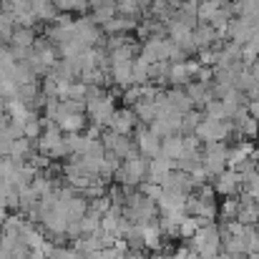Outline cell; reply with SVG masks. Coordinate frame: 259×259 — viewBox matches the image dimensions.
<instances>
[{
	"mask_svg": "<svg viewBox=\"0 0 259 259\" xmlns=\"http://www.w3.org/2000/svg\"><path fill=\"white\" fill-rule=\"evenodd\" d=\"M149 176V161L144 156H131L126 161H121L118 171L113 174V181L121 186V189H139Z\"/></svg>",
	"mask_w": 259,
	"mask_h": 259,
	"instance_id": "cell-1",
	"label": "cell"
},
{
	"mask_svg": "<svg viewBox=\"0 0 259 259\" xmlns=\"http://www.w3.org/2000/svg\"><path fill=\"white\" fill-rule=\"evenodd\" d=\"M189 247H191L201 259L217 257V254L222 252V234H219V227H217V224H204V227H199V232L189 239Z\"/></svg>",
	"mask_w": 259,
	"mask_h": 259,
	"instance_id": "cell-2",
	"label": "cell"
},
{
	"mask_svg": "<svg viewBox=\"0 0 259 259\" xmlns=\"http://www.w3.org/2000/svg\"><path fill=\"white\" fill-rule=\"evenodd\" d=\"M227 154H229V144H224V141L201 146V166L211 179L227 169Z\"/></svg>",
	"mask_w": 259,
	"mask_h": 259,
	"instance_id": "cell-3",
	"label": "cell"
},
{
	"mask_svg": "<svg viewBox=\"0 0 259 259\" xmlns=\"http://www.w3.org/2000/svg\"><path fill=\"white\" fill-rule=\"evenodd\" d=\"M98 141H101V146H103L108 154H113V156L121 159V161L136 156V146H134V139H131V136H121V134H113V131L103 128Z\"/></svg>",
	"mask_w": 259,
	"mask_h": 259,
	"instance_id": "cell-4",
	"label": "cell"
},
{
	"mask_svg": "<svg viewBox=\"0 0 259 259\" xmlns=\"http://www.w3.org/2000/svg\"><path fill=\"white\" fill-rule=\"evenodd\" d=\"M134 146H136V154L139 156H144L146 161H151V159H156V156H161V139L149 128V126H141L139 123V128L134 131Z\"/></svg>",
	"mask_w": 259,
	"mask_h": 259,
	"instance_id": "cell-5",
	"label": "cell"
},
{
	"mask_svg": "<svg viewBox=\"0 0 259 259\" xmlns=\"http://www.w3.org/2000/svg\"><path fill=\"white\" fill-rule=\"evenodd\" d=\"M211 189L217 196H237L242 189H244V179L239 171H232V169H224L222 174H217L211 179Z\"/></svg>",
	"mask_w": 259,
	"mask_h": 259,
	"instance_id": "cell-6",
	"label": "cell"
},
{
	"mask_svg": "<svg viewBox=\"0 0 259 259\" xmlns=\"http://www.w3.org/2000/svg\"><path fill=\"white\" fill-rule=\"evenodd\" d=\"M106 128L113 131V134H121V136H134V131L139 128V118H136V113L128 106H118L113 111V116H111Z\"/></svg>",
	"mask_w": 259,
	"mask_h": 259,
	"instance_id": "cell-7",
	"label": "cell"
},
{
	"mask_svg": "<svg viewBox=\"0 0 259 259\" xmlns=\"http://www.w3.org/2000/svg\"><path fill=\"white\" fill-rule=\"evenodd\" d=\"M139 234H141V244H144V249H149V252H164V247H166V237H164V232H161V227H159V219L156 222H149V224H139Z\"/></svg>",
	"mask_w": 259,
	"mask_h": 259,
	"instance_id": "cell-8",
	"label": "cell"
},
{
	"mask_svg": "<svg viewBox=\"0 0 259 259\" xmlns=\"http://www.w3.org/2000/svg\"><path fill=\"white\" fill-rule=\"evenodd\" d=\"M53 123L63 134H83L88 128V116L86 113H63L61 111V103H58V113H56Z\"/></svg>",
	"mask_w": 259,
	"mask_h": 259,
	"instance_id": "cell-9",
	"label": "cell"
},
{
	"mask_svg": "<svg viewBox=\"0 0 259 259\" xmlns=\"http://www.w3.org/2000/svg\"><path fill=\"white\" fill-rule=\"evenodd\" d=\"M161 189H164V194H184V196H189V194L194 191L191 174L174 169V171L166 176V181L161 184Z\"/></svg>",
	"mask_w": 259,
	"mask_h": 259,
	"instance_id": "cell-10",
	"label": "cell"
},
{
	"mask_svg": "<svg viewBox=\"0 0 259 259\" xmlns=\"http://www.w3.org/2000/svg\"><path fill=\"white\" fill-rule=\"evenodd\" d=\"M184 93L189 96V101L194 103V108H204V106L214 98L211 83H196V81H189V83L184 86Z\"/></svg>",
	"mask_w": 259,
	"mask_h": 259,
	"instance_id": "cell-11",
	"label": "cell"
},
{
	"mask_svg": "<svg viewBox=\"0 0 259 259\" xmlns=\"http://www.w3.org/2000/svg\"><path fill=\"white\" fill-rule=\"evenodd\" d=\"M38 33L35 28H23V25H15L10 38H8V48H23V51H33V43H35Z\"/></svg>",
	"mask_w": 259,
	"mask_h": 259,
	"instance_id": "cell-12",
	"label": "cell"
},
{
	"mask_svg": "<svg viewBox=\"0 0 259 259\" xmlns=\"http://www.w3.org/2000/svg\"><path fill=\"white\" fill-rule=\"evenodd\" d=\"M171 171H174V161L164 159V156H156V159L149 161V176H146V181H154V184L161 186Z\"/></svg>",
	"mask_w": 259,
	"mask_h": 259,
	"instance_id": "cell-13",
	"label": "cell"
},
{
	"mask_svg": "<svg viewBox=\"0 0 259 259\" xmlns=\"http://www.w3.org/2000/svg\"><path fill=\"white\" fill-rule=\"evenodd\" d=\"M181 154H184V136L181 134H174V136L161 139V156L164 159H169V161L176 164L181 159Z\"/></svg>",
	"mask_w": 259,
	"mask_h": 259,
	"instance_id": "cell-14",
	"label": "cell"
},
{
	"mask_svg": "<svg viewBox=\"0 0 259 259\" xmlns=\"http://www.w3.org/2000/svg\"><path fill=\"white\" fill-rule=\"evenodd\" d=\"M166 98H169V106H171L174 113L184 116L194 108V103L189 101V96L184 93V88H166Z\"/></svg>",
	"mask_w": 259,
	"mask_h": 259,
	"instance_id": "cell-15",
	"label": "cell"
},
{
	"mask_svg": "<svg viewBox=\"0 0 259 259\" xmlns=\"http://www.w3.org/2000/svg\"><path fill=\"white\" fill-rule=\"evenodd\" d=\"M191 38H194L196 51H201V48H211V43L217 40V30H214L211 25H206V23H199V25L191 30Z\"/></svg>",
	"mask_w": 259,
	"mask_h": 259,
	"instance_id": "cell-16",
	"label": "cell"
},
{
	"mask_svg": "<svg viewBox=\"0 0 259 259\" xmlns=\"http://www.w3.org/2000/svg\"><path fill=\"white\" fill-rule=\"evenodd\" d=\"M146 18H151V20H161V23H169V20L174 18V8L166 3V0H151Z\"/></svg>",
	"mask_w": 259,
	"mask_h": 259,
	"instance_id": "cell-17",
	"label": "cell"
},
{
	"mask_svg": "<svg viewBox=\"0 0 259 259\" xmlns=\"http://www.w3.org/2000/svg\"><path fill=\"white\" fill-rule=\"evenodd\" d=\"M201 121H204V111L201 108H191L189 113H184L181 116V136H191Z\"/></svg>",
	"mask_w": 259,
	"mask_h": 259,
	"instance_id": "cell-18",
	"label": "cell"
},
{
	"mask_svg": "<svg viewBox=\"0 0 259 259\" xmlns=\"http://www.w3.org/2000/svg\"><path fill=\"white\" fill-rule=\"evenodd\" d=\"M237 214H239V196H227L219 204V219L222 222H237Z\"/></svg>",
	"mask_w": 259,
	"mask_h": 259,
	"instance_id": "cell-19",
	"label": "cell"
},
{
	"mask_svg": "<svg viewBox=\"0 0 259 259\" xmlns=\"http://www.w3.org/2000/svg\"><path fill=\"white\" fill-rule=\"evenodd\" d=\"M116 15L141 23V15H144V10H141V8H139L134 0H118V3H116Z\"/></svg>",
	"mask_w": 259,
	"mask_h": 259,
	"instance_id": "cell-20",
	"label": "cell"
},
{
	"mask_svg": "<svg viewBox=\"0 0 259 259\" xmlns=\"http://www.w3.org/2000/svg\"><path fill=\"white\" fill-rule=\"evenodd\" d=\"M149 66H151V63H146L141 56L134 58V86H146V83H151Z\"/></svg>",
	"mask_w": 259,
	"mask_h": 259,
	"instance_id": "cell-21",
	"label": "cell"
},
{
	"mask_svg": "<svg viewBox=\"0 0 259 259\" xmlns=\"http://www.w3.org/2000/svg\"><path fill=\"white\" fill-rule=\"evenodd\" d=\"M199 227H204V224H201L196 217H189V214H186V217L181 219V224H179V239L189 242V239L199 232Z\"/></svg>",
	"mask_w": 259,
	"mask_h": 259,
	"instance_id": "cell-22",
	"label": "cell"
},
{
	"mask_svg": "<svg viewBox=\"0 0 259 259\" xmlns=\"http://www.w3.org/2000/svg\"><path fill=\"white\" fill-rule=\"evenodd\" d=\"M217 10H219V5H217L214 0H204V3H199V8H196V20H199V23H209Z\"/></svg>",
	"mask_w": 259,
	"mask_h": 259,
	"instance_id": "cell-23",
	"label": "cell"
},
{
	"mask_svg": "<svg viewBox=\"0 0 259 259\" xmlns=\"http://www.w3.org/2000/svg\"><path fill=\"white\" fill-rule=\"evenodd\" d=\"M139 191H141V194H144L146 199H151L154 204H156V201H159V199L164 196V189H161L159 184H154V181H144V184L139 186Z\"/></svg>",
	"mask_w": 259,
	"mask_h": 259,
	"instance_id": "cell-24",
	"label": "cell"
},
{
	"mask_svg": "<svg viewBox=\"0 0 259 259\" xmlns=\"http://www.w3.org/2000/svg\"><path fill=\"white\" fill-rule=\"evenodd\" d=\"M121 98H123V106H136L141 98H144V88L141 86H128L126 91H121Z\"/></svg>",
	"mask_w": 259,
	"mask_h": 259,
	"instance_id": "cell-25",
	"label": "cell"
},
{
	"mask_svg": "<svg viewBox=\"0 0 259 259\" xmlns=\"http://www.w3.org/2000/svg\"><path fill=\"white\" fill-rule=\"evenodd\" d=\"M86 96H88V86H86V83L73 81V83L68 86V98H71V101H81V103H86Z\"/></svg>",
	"mask_w": 259,
	"mask_h": 259,
	"instance_id": "cell-26",
	"label": "cell"
},
{
	"mask_svg": "<svg viewBox=\"0 0 259 259\" xmlns=\"http://www.w3.org/2000/svg\"><path fill=\"white\" fill-rule=\"evenodd\" d=\"M194 58L199 61V66H209V68H214V51H211V48H201V51H196Z\"/></svg>",
	"mask_w": 259,
	"mask_h": 259,
	"instance_id": "cell-27",
	"label": "cell"
},
{
	"mask_svg": "<svg viewBox=\"0 0 259 259\" xmlns=\"http://www.w3.org/2000/svg\"><path fill=\"white\" fill-rule=\"evenodd\" d=\"M194 81H196V83H211V81H214V68L201 66V68H199V73L194 76Z\"/></svg>",
	"mask_w": 259,
	"mask_h": 259,
	"instance_id": "cell-28",
	"label": "cell"
},
{
	"mask_svg": "<svg viewBox=\"0 0 259 259\" xmlns=\"http://www.w3.org/2000/svg\"><path fill=\"white\" fill-rule=\"evenodd\" d=\"M184 68H186L189 78L194 81V76L199 73V68H201V66H199V61H196V58H186V61H184Z\"/></svg>",
	"mask_w": 259,
	"mask_h": 259,
	"instance_id": "cell-29",
	"label": "cell"
},
{
	"mask_svg": "<svg viewBox=\"0 0 259 259\" xmlns=\"http://www.w3.org/2000/svg\"><path fill=\"white\" fill-rule=\"evenodd\" d=\"M247 113H249L252 118H257V121H259V98H254V101H247Z\"/></svg>",
	"mask_w": 259,
	"mask_h": 259,
	"instance_id": "cell-30",
	"label": "cell"
},
{
	"mask_svg": "<svg viewBox=\"0 0 259 259\" xmlns=\"http://www.w3.org/2000/svg\"><path fill=\"white\" fill-rule=\"evenodd\" d=\"M134 3H136V5H139V8L144 10V15L149 13V5H151V0H134Z\"/></svg>",
	"mask_w": 259,
	"mask_h": 259,
	"instance_id": "cell-31",
	"label": "cell"
},
{
	"mask_svg": "<svg viewBox=\"0 0 259 259\" xmlns=\"http://www.w3.org/2000/svg\"><path fill=\"white\" fill-rule=\"evenodd\" d=\"M244 259H259V254H247Z\"/></svg>",
	"mask_w": 259,
	"mask_h": 259,
	"instance_id": "cell-32",
	"label": "cell"
},
{
	"mask_svg": "<svg viewBox=\"0 0 259 259\" xmlns=\"http://www.w3.org/2000/svg\"><path fill=\"white\" fill-rule=\"evenodd\" d=\"M254 229H257V234H259V222H257V224H254Z\"/></svg>",
	"mask_w": 259,
	"mask_h": 259,
	"instance_id": "cell-33",
	"label": "cell"
},
{
	"mask_svg": "<svg viewBox=\"0 0 259 259\" xmlns=\"http://www.w3.org/2000/svg\"><path fill=\"white\" fill-rule=\"evenodd\" d=\"M257 214H259V201H257Z\"/></svg>",
	"mask_w": 259,
	"mask_h": 259,
	"instance_id": "cell-34",
	"label": "cell"
},
{
	"mask_svg": "<svg viewBox=\"0 0 259 259\" xmlns=\"http://www.w3.org/2000/svg\"><path fill=\"white\" fill-rule=\"evenodd\" d=\"M116 3H118V0H116Z\"/></svg>",
	"mask_w": 259,
	"mask_h": 259,
	"instance_id": "cell-35",
	"label": "cell"
}]
</instances>
